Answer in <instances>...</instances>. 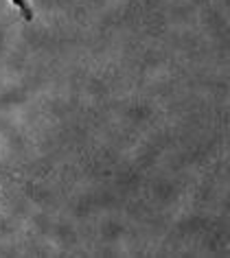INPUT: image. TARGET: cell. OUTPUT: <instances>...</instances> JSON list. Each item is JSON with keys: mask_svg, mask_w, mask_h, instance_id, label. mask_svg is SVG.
Segmentation results:
<instances>
[{"mask_svg": "<svg viewBox=\"0 0 230 258\" xmlns=\"http://www.w3.org/2000/svg\"><path fill=\"white\" fill-rule=\"evenodd\" d=\"M11 5L20 11V16H22L24 22H33L35 11H33V7H31V0H11Z\"/></svg>", "mask_w": 230, "mask_h": 258, "instance_id": "obj_1", "label": "cell"}]
</instances>
